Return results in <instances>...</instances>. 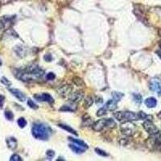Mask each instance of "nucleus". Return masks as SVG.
<instances>
[{
	"label": "nucleus",
	"mask_w": 161,
	"mask_h": 161,
	"mask_svg": "<svg viewBox=\"0 0 161 161\" xmlns=\"http://www.w3.org/2000/svg\"><path fill=\"white\" fill-rule=\"evenodd\" d=\"M116 126V122L111 118H106V119H100L97 121L92 125V128L95 131H102L106 127L115 128Z\"/></svg>",
	"instance_id": "20e7f679"
},
{
	"label": "nucleus",
	"mask_w": 161,
	"mask_h": 161,
	"mask_svg": "<svg viewBox=\"0 0 161 161\" xmlns=\"http://www.w3.org/2000/svg\"><path fill=\"white\" fill-rule=\"evenodd\" d=\"M68 140H70L72 141L73 143H77V145H79L81 147H84V148H88V146H87V144H86L84 141L82 140H80L78 139H73V138H72V137H68Z\"/></svg>",
	"instance_id": "dca6fc26"
},
{
	"label": "nucleus",
	"mask_w": 161,
	"mask_h": 161,
	"mask_svg": "<svg viewBox=\"0 0 161 161\" xmlns=\"http://www.w3.org/2000/svg\"><path fill=\"white\" fill-rule=\"evenodd\" d=\"M46 155H47V156L49 158V159H52V158L53 157L54 155H55V152H54L53 151L48 150V151H47Z\"/></svg>",
	"instance_id": "72a5a7b5"
},
{
	"label": "nucleus",
	"mask_w": 161,
	"mask_h": 161,
	"mask_svg": "<svg viewBox=\"0 0 161 161\" xmlns=\"http://www.w3.org/2000/svg\"><path fill=\"white\" fill-rule=\"evenodd\" d=\"M149 88L151 90L156 92L158 95H161V80L159 78H153L150 82Z\"/></svg>",
	"instance_id": "0eeeda50"
},
{
	"label": "nucleus",
	"mask_w": 161,
	"mask_h": 161,
	"mask_svg": "<svg viewBox=\"0 0 161 161\" xmlns=\"http://www.w3.org/2000/svg\"><path fill=\"white\" fill-rule=\"evenodd\" d=\"M68 147H70V149H71L73 152H75L77 154H82L85 152V149H83L82 147H79L77 146H76V145H73V144H69L68 145Z\"/></svg>",
	"instance_id": "a211bd4d"
},
{
	"label": "nucleus",
	"mask_w": 161,
	"mask_h": 161,
	"mask_svg": "<svg viewBox=\"0 0 161 161\" xmlns=\"http://www.w3.org/2000/svg\"><path fill=\"white\" fill-rule=\"evenodd\" d=\"M18 125L19 126V127H21V128H23V127H25L26 125H27V121H26L25 119L23 118H20L18 119Z\"/></svg>",
	"instance_id": "393cba45"
},
{
	"label": "nucleus",
	"mask_w": 161,
	"mask_h": 161,
	"mask_svg": "<svg viewBox=\"0 0 161 161\" xmlns=\"http://www.w3.org/2000/svg\"><path fill=\"white\" fill-rule=\"evenodd\" d=\"M75 108H74V109L72 108L71 106H66V105H64L62 107H61L59 109V111H75Z\"/></svg>",
	"instance_id": "b1692460"
},
{
	"label": "nucleus",
	"mask_w": 161,
	"mask_h": 161,
	"mask_svg": "<svg viewBox=\"0 0 161 161\" xmlns=\"http://www.w3.org/2000/svg\"><path fill=\"white\" fill-rule=\"evenodd\" d=\"M73 82L74 83L76 86L81 87V88H83V87L86 86V84L84 82V81L81 77H74L73 78Z\"/></svg>",
	"instance_id": "f3484780"
},
{
	"label": "nucleus",
	"mask_w": 161,
	"mask_h": 161,
	"mask_svg": "<svg viewBox=\"0 0 161 161\" xmlns=\"http://www.w3.org/2000/svg\"><path fill=\"white\" fill-rule=\"evenodd\" d=\"M44 71L36 64H32L25 69L18 72L15 76L23 82H36L44 77Z\"/></svg>",
	"instance_id": "f257e3e1"
},
{
	"label": "nucleus",
	"mask_w": 161,
	"mask_h": 161,
	"mask_svg": "<svg viewBox=\"0 0 161 161\" xmlns=\"http://www.w3.org/2000/svg\"><path fill=\"white\" fill-rule=\"evenodd\" d=\"M160 48H161V40H160Z\"/></svg>",
	"instance_id": "58836bf2"
},
{
	"label": "nucleus",
	"mask_w": 161,
	"mask_h": 161,
	"mask_svg": "<svg viewBox=\"0 0 161 161\" xmlns=\"http://www.w3.org/2000/svg\"><path fill=\"white\" fill-rule=\"evenodd\" d=\"M106 111H107V110H106V108L105 107V106L100 108V109L97 111V116L102 117V116H103V115H105L106 114Z\"/></svg>",
	"instance_id": "5701e85b"
},
{
	"label": "nucleus",
	"mask_w": 161,
	"mask_h": 161,
	"mask_svg": "<svg viewBox=\"0 0 161 161\" xmlns=\"http://www.w3.org/2000/svg\"><path fill=\"white\" fill-rule=\"evenodd\" d=\"M114 116L119 122H127V121H135L140 120L139 114L131 112V111H118L114 114Z\"/></svg>",
	"instance_id": "7ed1b4c3"
},
{
	"label": "nucleus",
	"mask_w": 161,
	"mask_h": 161,
	"mask_svg": "<svg viewBox=\"0 0 161 161\" xmlns=\"http://www.w3.org/2000/svg\"><path fill=\"white\" fill-rule=\"evenodd\" d=\"M10 160L11 161H21L22 160V158L17 154H14L12 155L10 158Z\"/></svg>",
	"instance_id": "cd10ccee"
},
{
	"label": "nucleus",
	"mask_w": 161,
	"mask_h": 161,
	"mask_svg": "<svg viewBox=\"0 0 161 161\" xmlns=\"http://www.w3.org/2000/svg\"><path fill=\"white\" fill-rule=\"evenodd\" d=\"M117 103H118V102H116L115 100H114L113 98L112 99H111V100H109L106 103V105H105V107L106 108V110L107 111H115V109L117 108Z\"/></svg>",
	"instance_id": "ddd939ff"
},
{
	"label": "nucleus",
	"mask_w": 161,
	"mask_h": 161,
	"mask_svg": "<svg viewBox=\"0 0 161 161\" xmlns=\"http://www.w3.org/2000/svg\"><path fill=\"white\" fill-rule=\"evenodd\" d=\"M112 97H113V99L115 100L116 102H119L121 100L122 97H123V93H120V92H113L112 93Z\"/></svg>",
	"instance_id": "412c9836"
},
{
	"label": "nucleus",
	"mask_w": 161,
	"mask_h": 161,
	"mask_svg": "<svg viewBox=\"0 0 161 161\" xmlns=\"http://www.w3.org/2000/svg\"><path fill=\"white\" fill-rule=\"evenodd\" d=\"M51 59H52V57H51V56L50 55H49V54H48V56H44V60H45V61H51Z\"/></svg>",
	"instance_id": "e433bc0d"
},
{
	"label": "nucleus",
	"mask_w": 161,
	"mask_h": 161,
	"mask_svg": "<svg viewBox=\"0 0 161 161\" xmlns=\"http://www.w3.org/2000/svg\"><path fill=\"white\" fill-rule=\"evenodd\" d=\"M59 126L61 127V128L64 129L66 131H68L69 133H72V134H73V135H77V133L76 131L75 130H73V129L70 127L69 126H67V125H64V124H59Z\"/></svg>",
	"instance_id": "aec40b11"
},
{
	"label": "nucleus",
	"mask_w": 161,
	"mask_h": 161,
	"mask_svg": "<svg viewBox=\"0 0 161 161\" xmlns=\"http://www.w3.org/2000/svg\"><path fill=\"white\" fill-rule=\"evenodd\" d=\"M143 126L144 130L147 131L148 134H150L151 135H155V134H157L160 131H159V129L155 126V124L153 122L150 121V120H146L145 122L143 123Z\"/></svg>",
	"instance_id": "423d86ee"
},
{
	"label": "nucleus",
	"mask_w": 161,
	"mask_h": 161,
	"mask_svg": "<svg viewBox=\"0 0 161 161\" xmlns=\"http://www.w3.org/2000/svg\"><path fill=\"white\" fill-rule=\"evenodd\" d=\"M102 98L101 97H96V103L97 104H101L102 103Z\"/></svg>",
	"instance_id": "c9c22d12"
},
{
	"label": "nucleus",
	"mask_w": 161,
	"mask_h": 161,
	"mask_svg": "<svg viewBox=\"0 0 161 161\" xmlns=\"http://www.w3.org/2000/svg\"><path fill=\"white\" fill-rule=\"evenodd\" d=\"M84 97V93L82 90H77L74 93H72L71 95L69 96V101L73 103H77L79 102L82 100Z\"/></svg>",
	"instance_id": "9d476101"
},
{
	"label": "nucleus",
	"mask_w": 161,
	"mask_h": 161,
	"mask_svg": "<svg viewBox=\"0 0 161 161\" xmlns=\"http://www.w3.org/2000/svg\"><path fill=\"white\" fill-rule=\"evenodd\" d=\"M28 106H30L32 109H34V110L38 109V106H37L32 99H28Z\"/></svg>",
	"instance_id": "a878e982"
},
{
	"label": "nucleus",
	"mask_w": 161,
	"mask_h": 161,
	"mask_svg": "<svg viewBox=\"0 0 161 161\" xmlns=\"http://www.w3.org/2000/svg\"><path fill=\"white\" fill-rule=\"evenodd\" d=\"M34 98L39 102H46L48 103H53L54 102V99L53 97L51 96L49 93H36L34 94Z\"/></svg>",
	"instance_id": "1a4fd4ad"
},
{
	"label": "nucleus",
	"mask_w": 161,
	"mask_h": 161,
	"mask_svg": "<svg viewBox=\"0 0 161 161\" xmlns=\"http://www.w3.org/2000/svg\"><path fill=\"white\" fill-rule=\"evenodd\" d=\"M93 103V97L91 96H87L86 97V99L84 101V107L88 109L90 108Z\"/></svg>",
	"instance_id": "6ab92c4d"
},
{
	"label": "nucleus",
	"mask_w": 161,
	"mask_h": 161,
	"mask_svg": "<svg viewBox=\"0 0 161 161\" xmlns=\"http://www.w3.org/2000/svg\"><path fill=\"white\" fill-rule=\"evenodd\" d=\"M55 77H56V76H55L53 73H48L46 76V79L48 80V81H52V80L55 79Z\"/></svg>",
	"instance_id": "473e14b6"
},
{
	"label": "nucleus",
	"mask_w": 161,
	"mask_h": 161,
	"mask_svg": "<svg viewBox=\"0 0 161 161\" xmlns=\"http://www.w3.org/2000/svg\"><path fill=\"white\" fill-rule=\"evenodd\" d=\"M95 151H96L97 154L100 155H102V156H107L108 155V154L106 152V151L101 150V149H99V148H96V149H95Z\"/></svg>",
	"instance_id": "c85d7f7f"
},
{
	"label": "nucleus",
	"mask_w": 161,
	"mask_h": 161,
	"mask_svg": "<svg viewBox=\"0 0 161 161\" xmlns=\"http://www.w3.org/2000/svg\"><path fill=\"white\" fill-rule=\"evenodd\" d=\"M156 53H157L158 56H159V57L161 58V52H160V51H157V52H156Z\"/></svg>",
	"instance_id": "4c0bfd02"
},
{
	"label": "nucleus",
	"mask_w": 161,
	"mask_h": 161,
	"mask_svg": "<svg viewBox=\"0 0 161 161\" xmlns=\"http://www.w3.org/2000/svg\"><path fill=\"white\" fill-rule=\"evenodd\" d=\"M1 82L3 83V84H4L5 86H10L11 85V82H10L8 79L6 78V77H4L1 78Z\"/></svg>",
	"instance_id": "c756f323"
},
{
	"label": "nucleus",
	"mask_w": 161,
	"mask_h": 161,
	"mask_svg": "<svg viewBox=\"0 0 161 161\" xmlns=\"http://www.w3.org/2000/svg\"><path fill=\"white\" fill-rule=\"evenodd\" d=\"M145 105L147 106V107L154 108L157 105V101H156V99L155 97H148V98H147L145 100Z\"/></svg>",
	"instance_id": "2eb2a0df"
},
{
	"label": "nucleus",
	"mask_w": 161,
	"mask_h": 161,
	"mask_svg": "<svg viewBox=\"0 0 161 161\" xmlns=\"http://www.w3.org/2000/svg\"><path fill=\"white\" fill-rule=\"evenodd\" d=\"M121 131L126 136H132L136 131V126L135 124H133L131 121L123 122L121 125Z\"/></svg>",
	"instance_id": "39448f33"
},
{
	"label": "nucleus",
	"mask_w": 161,
	"mask_h": 161,
	"mask_svg": "<svg viewBox=\"0 0 161 161\" xmlns=\"http://www.w3.org/2000/svg\"><path fill=\"white\" fill-rule=\"evenodd\" d=\"M5 117L8 119V120H12L14 118V115L13 113L10 111H5Z\"/></svg>",
	"instance_id": "bb28decb"
},
{
	"label": "nucleus",
	"mask_w": 161,
	"mask_h": 161,
	"mask_svg": "<svg viewBox=\"0 0 161 161\" xmlns=\"http://www.w3.org/2000/svg\"><path fill=\"white\" fill-rule=\"evenodd\" d=\"M7 147H9L11 150H15L17 147V140H15L14 137H10L7 140Z\"/></svg>",
	"instance_id": "4468645a"
},
{
	"label": "nucleus",
	"mask_w": 161,
	"mask_h": 161,
	"mask_svg": "<svg viewBox=\"0 0 161 161\" xmlns=\"http://www.w3.org/2000/svg\"><path fill=\"white\" fill-rule=\"evenodd\" d=\"M9 91L12 93V95H14L20 102H24L26 100L25 94L23 93V92H21L20 90H17V89H10Z\"/></svg>",
	"instance_id": "f8f14e48"
},
{
	"label": "nucleus",
	"mask_w": 161,
	"mask_h": 161,
	"mask_svg": "<svg viewBox=\"0 0 161 161\" xmlns=\"http://www.w3.org/2000/svg\"><path fill=\"white\" fill-rule=\"evenodd\" d=\"M73 90V87L70 85H64V86H61L57 90V93L59 95L62 97H65L70 94Z\"/></svg>",
	"instance_id": "9b49d317"
},
{
	"label": "nucleus",
	"mask_w": 161,
	"mask_h": 161,
	"mask_svg": "<svg viewBox=\"0 0 161 161\" xmlns=\"http://www.w3.org/2000/svg\"><path fill=\"white\" fill-rule=\"evenodd\" d=\"M133 97H134V100L137 104H141L142 102V96L140 95V93H133Z\"/></svg>",
	"instance_id": "4be33fe9"
},
{
	"label": "nucleus",
	"mask_w": 161,
	"mask_h": 161,
	"mask_svg": "<svg viewBox=\"0 0 161 161\" xmlns=\"http://www.w3.org/2000/svg\"><path fill=\"white\" fill-rule=\"evenodd\" d=\"M155 139H156V141H157L159 146H161V132L159 131L157 134L155 135Z\"/></svg>",
	"instance_id": "7c9ffc66"
},
{
	"label": "nucleus",
	"mask_w": 161,
	"mask_h": 161,
	"mask_svg": "<svg viewBox=\"0 0 161 161\" xmlns=\"http://www.w3.org/2000/svg\"><path fill=\"white\" fill-rule=\"evenodd\" d=\"M2 64V62H1V60H0V65Z\"/></svg>",
	"instance_id": "ea45409f"
},
{
	"label": "nucleus",
	"mask_w": 161,
	"mask_h": 161,
	"mask_svg": "<svg viewBox=\"0 0 161 161\" xmlns=\"http://www.w3.org/2000/svg\"><path fill=\"white\" fill-rule=\"evenodd\" d=\"M32 135L36 140H47L50 137L52 130L48 126L43 123H35L32 128Z\"/></svg>",
	"instance_id": "f03ea898"
},
{
	"label": "nucleus",
	"mask_w": 161,
	"mask_h": 161,
	"mask_svg": "<svg viewBox=\"0 0 161 161\" xmlns=\"http://www.w3.org/2000/svg\"><path fill=\"white\" fill-rule=\"evenodd\" d=\"M4 102H5V97L3 96V95H0V108L3 107V104Z\"/></svg>",
	"instance_id": "f704fd0d"
},
{
	"label": "nucleus",
	"mask_w": 161,
	"mask_h": 161,
	"mask_svg": "<svg viewBox=\"0 0 161 161\" xmlns=\"http://www.w3.org/2000/svg\"><path fill=\"white\" fill-rule=\"evenodd\" d=\"M139 114V118H140V120H143V119H146L147 118V115L143 112V111H140L138 113Z\"/></svg>",
	"instance_id": "2f4dec72"
},
{
	"label": "nucleus",
	"mask_w": 161,
	"mask_h": 161,
	"mask_svg": "<svg viewBox=\"0 0 161 161\" xmlns=\"http://www.w3.org/2000/svg\"><path fill=\"white\" fill-rule=\"evenodd\" d=\"M141 5H135V10H134V13L137 16V18L139 19L140 20H141L143 23H147V18H146V14H145V11L144 8L142 7V9L140 8Z\"/></svg>",
	"instance_id": "6e6552de"
}]
</instances>
